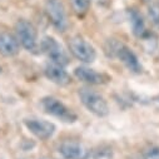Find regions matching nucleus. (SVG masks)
Segmentation results:
<instances>
[{
    "label": "nucleus",
    "mask_w": 159,
    "mask_h": 159,
    "mask_svg": "<svg viewBox=\"0 0 159 159\" xmlns=\"http://www.w3.org/2000/svg\"><path fill=\"white\" fill-rule=\"evenodd\" d=\"M43 50V53L49 58L50 63H55L63 66H66L69 64V55L68 53L64 50V48L58 43V40L53 36H45L43 38V40L40 42L39 45Z\"/></svg>",
    "instance_id": "423d86ee"
},
{
    "label": "nucleus",
    "mask_w": 159,
    "mask_h": 159,
    "mask_svg": "<svg viewBox=\"0 0 159 159\" xmlns=\"http://www.w3.org/2000/svg\"><path fill=\"white\" fill-rule=\"evenodd\" d=\"M78 97L82 104L94 115L99 118H104L109 114V105L105 98L94 89L90 88H80L78 90Z\"/></svg>",
    "instance_id": "f257e3e1"
},
{
    "label": "nucleus",
    "mask_w": 159,
    "mask_h": 159,
    "mask_svg": "<svg viewBox=\"0 0 159 159\" xmlns=\"http://www.w3.org/2000/svg\"><path fill=\"white\" fill-rule=\"evenodd\" d=\"M45 13L52 23V25L59 31L65 33L69 28L68 15L65 11V8L60 0H47L45 3Z\"/></svg>",
    "instance_id": "39448f33"
},
{
    "label": "nucleus",
    "mask_w": 159,
    "mask_h": 159,
    "mask_svg": "<svg viewBox=\"0 0 159 159\" xmlns=\"http://www.w3.org/2000/svg\"><path fill=\"white\" fill-rule=\"evenodd\" d=\"M19 52H20V43L16 39V36L8 31L0 33V54L7 58H13L18 55Z\"/></svg>",
    "instance_id": "f8f14e48"
},
{
    "label": "nucleus",
    "mask_w": 159,
    "mask_h": 159,
    "mask_svg": "<svg viewBox=\"0 0 159 159\" xmlns=\"http://www.w3.org/2000/svg\"><path fill=\"white\" fill-rule=\"evenodd\" d=\"M153 103L155 104V107L159 109V97H155L154 99H153Z\"/></svg>",
    "instance_id": "a211bd4d"
},
{
    "label": "nucleus",
    "mask_w": 159,
    "mask_h": 159,
    "mask_svg": "<svg viewBox=\"0 0 159 159\" xmlns=\"http://www.w3.org/2000/svg\"><path fill=\"white\" fill-rule=\"evenodd\" d=\"M70 7L73 13L78 18H83L88 14L90 5H92V0H69Z\"/></svg>",
    "instance_id": "4468645a"
},
{
    "label": "nucleus",
    "mask_w": 159,
    "mask_h": 159,
    "mask_svg": "<svg viewBox=\"0 0 159 159\" xmlns=\"http://www.w3.org/2000/svg\"><path fill=\"white\" fill-rule=\"evenodd\" d=\"M143 2H145V3H152V0H143Z\"/></svg>",
    "instance_id": "6ab92c4d"
},
{
    "label": "nucleus",
    "mask_w": 159,
    "mask_h": 159,
    "mask_svg": "<svg viewBox=\"0 0 159 159\" xmlns=\"http://www.w3.org/2000/svg\"><path fill=\"white\" fill-rule=\"evenodd\" d=\"M113 50L115 52V57L120 60L124 66L132 71V73H135V74H139L142 73L143 70V66L138 59V57L135 55V53L128 48L127 45L124 44H119V43H115V45L113 47Z\"/></svg>",
    "instance_id": "6e6552de"
},
{
    "label": "nucleus",
    "mask_w": 159,
    "mask_h": 159,
    "mask_svg": "<svg viewBox=\"0 0 159 159\" xmlns=\"http://www.w3.org/2000/svg\"><path fill=\"white\" fill-rule=\"evenodd\" d=\"M113 157H114L113 150L108 147H102V148H98L90 152L92 159H113Z\"/></svg>",
    "instance_id": "2eb2a0df"
},
{
    "label": "nucleus",
    "mask_w": 159,
    "mask_h": 159,
    "mask_svg": "<svg viewBox=\"0 0 159 159\" xmlns=\"http://www.w3.org/2000/svg\"><path fill=\"white\" fill-rule=\"evenodd\" d=\"M58 150L64 159H89L90 158V150L87 147L74 142L61 143Z\"/></svg>",
    "instance_id": "9d476101"
},
{
    "label": "nucleus",
    "mask_w": 159,
    "mask_h": 159,
    "mask_svg": "<svg viewBox=\"0 0 159 159\" xmlns=\"http://www.w3.org/2000/svg\"><path fill=\"white\" fill-rule=\"evenodd\" d=\"M40 104H42V108L43 110L59 119V120L64 122V123H75L76 122V114L70 109L68 108L63 102H60L59 99L54 98V97H44L42 100H40Z\"/></svg>",
    "instance_id": "f03ea898"
},
{
    "label": "nucleus",
    "mask_w": 159,
    "mask_h": 159,
    "mask_svg": "<svg viewBox=\"0 0 159 159\" xmlns=\"http://www.w3.org/2000/svg\"><path fill=\"white\" fill-rule=\"evenodd\" d=\"M143 159H159V147H152L143 153Z\"/></svg>",
    "instance_id": "f3484780"
},
{
    "label": "nucleus",
    "mask_w": 159,
    "mask_h": 159,
    "mask_svg": "<svg viewBox=\"0 0 159 159\" xmlns=\"http://www.w3.org/2000/svg\"><path fill=\"white\" fill-rule=\"evenodd\" d=\"M44 74L47 76V79L57 85L60 87H65L70 83V75L68 74V71L65 70V66L55 64V63H49L45 69H44Z\"/></svg>",
    "instance_id": "9b49d317"
},
{
    "label": "nucleus",
    "mask_w": 159,
    "mask_h": 159,
    "mask_svg": "<svg viewBox=\"0 0 159 159\" xmlns=\"http://www.w3.org/2000/svg\"><path fill=\"white\" fill-rule=\"evenodd\" d=\"M0 73H2V66H0Z\"/></svg>",
    "instance_id": "aec40b11"
},
{
    "label": "nucleus",
    "mask_w": 159,
    "mask_h": 159,
    "mask_svg": "<svg viewBox=\"0 0 159 159\" xmlns=\"http://www.w3.org/2000/svg\"><path fill=\"white\" fill-rule=\"evenodd\" d=\"M127 13H128V19H129V24H130L133 34L139 39L145 38L148 31H147V28H145V21H144L143 15L134 8L128 9Z\"/></svg>",
    "instance_id": "ddd939ff"
},
{
    "label": "nucleus",
    "mask_w": 159,
    "mask_h": 159,
    "mask_svg": "<svg viewBox=\"0 0 159 159\" xmlns=\"http://www.w3.org/2000/svg\"><path fill=\"white\" fill-rule=\"evenodd\" d=\"M15 36L19 40L20 45L28 52H36L39 48L38 31L33 23L25 19H20L15 24Z\"/></svg>",
    "instance_id": "7ed1b4c3"
},
{
    "label": "nucleus",
    "mask_w": 159,
    "mask_h": 159,
    "mask_svg": "<svg viewBox=\"0 0 159 159\" xmlns=\"http://www.w3.org/2000/svg\"><path fill=\"white\" fill-rule=\"evenodd\" d=\"M24 125L33 135H35L38 139H42V140L50 139L57 130V127L54 123L44 120V119H35V118L25 119Z\"/></svg>",
    "instance_id": "0eeeda50"
},
{
    "label": "nucleus",
    "mask_w": 159,
    "mask_h": 159,
    "mask_svg": "<svg viewBox=\"0 0 159 159\" xmlns=\"http://www.w3.org/2000/svg\"><path fill=\"white\" fill-rule=\"evenodd\" d=\"M148 16L152 21V24L159 29V4L158 3H150L148 7Z\"/></svg>",
    "instance_id": "dca6fc26"
},
{
    "label": "nucleus",
    "mask_w": 159,
    "mask_h": 159,
    "mask_svg": "<svg viewBox=\"0 0 159 159\" xmlns=\"http://www.w3.org/2000/svg\"><path fill=\"white\" fill-rule=\"evenodd\" d=\"M74 76L78 80L87 83L89 85H99V84H104L109 80V78L105 74L99 73L95 69H92L85 65L76 66L74 69Z\"/></svg>",
    "instance_id": "1a4fd4ad"
},
{
    "label": "nucleus",
    "mask_w": 159,
    "mask_h": 159,
    "mask_svg": "<svg viewBox=\"0 0 159 159\" xmlns=\"http://www.w3.org/2000/svg\"><path fill=\"white\" fill-rule=\"evenodd\" d=\"M69 50L75 59L85 64L93 63L97 58L95 48L89 42H87L84 38L79 35L73 36L69 40Z\"/></svg>",
    "instance_id": "20e7f679"
}]
</instances>
